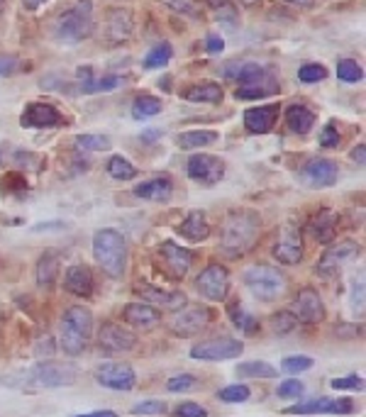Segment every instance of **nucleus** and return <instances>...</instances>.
<instances>
[{"mask_svg":"<svg viewBox=\"0 0 366 417\" xmlns=\"http://www.w3.org/2000/svg\"><path fill=\"white\" fill-rule=\"evenodd\" d=\"M188 178L203 185H215L225 178V161L220 156L210 154H193L186 164Z\"/></svg>","mask_w":366,"mask_h":417,"instance_id":"17","label":"nucleus"},{"mask_svg":"<svg viewBox=\"0 0 366 417\" xmlns=\"http://www.w3.org/2000/svg\"><path fill=\"white\" fill-rule=\"evenodd\" d=\"M93 35V6L91 0H81L71 10L57 20V37L68 44H76Z\"/></svg>","mask_w":366,"mask_h":417,"instance_id":"5","label":"nucleus"},{"mask_svg":"<svg viewBox=\"0 0 366 417\" xmlns=\"http://www.w3.org/2000/svg\"><path fill=\"white\" fill-rule=\"evenodd\" d=\"M122 319L134 330H154L161 322V315L149 303H127L122 310Z\"/></svg>","mask_w":366,"mask_h":417,"instance_id":"23","label":"nucleus"},{"mask_svg":"<svg viewBox=\"0 0 366 417\" xmlns=\"http://www.w3.org/2000/svg\"><path fill=\"white\" fill-rule=\"evenodd\" d=\"M93 337V313L83 305H73L62 317V346L64 354L81 356Z\"/></svg>","mask_w":366,"mask_h":417,"instance_id":"3","label":"nucleus"},{"mask_svg":"<svg viewBox=\"0 0 366 417\" xmlns=\"http://www.w3.org/2000/svg\"><path fill=\"white\" fill-rule=\"evenodd\" d=\"M205 49L210 54H220L222 49H225V41H222V37H208V41H205Z\"/></svg>","mask_w":366,"mask_h":417,"instance_id":"55","label":"nucleus"},{"mask_svg":"<svg viewBox=\"0 0 366 417\" xmlns=\"http://www.w3.org/2000/svg\"><path fill=\"white\" fill-rule=\"evenodd\" d=\"M44 3H47V0H22V6H25V8H27V10H30V12L39 10V8L44 6Z\"/></svg>","mask_w":366,"mask_h":417,"instance_id":"57","label":"nucleus"},{"mask_svg":"<svg viewBox=\"0 0 366 417\" xmlns=\"http://www.w3.org/2000/svg\"><path fill=\"white\" fill-rule=\"evenodd\" d=\"M286 124H289L291 132L295 134H305L313 129L315 124V113L303 103H293L289 110H286Z\"/></svg>","mask_w":366,"mask_h":417,"instance_id":"30","label":"nucleus"},{"mask_svg":"<svg viewBox=\"0 0 366 417\" xmlns=\"http://www.w3.org/2000/svg\"><path fill=\"white\" fill-rule=\"evenodd\" d=\"M3 193L6 196H25L27 193V180L20 171H10V174L3 178Z\"/></svg>","mask_w":366,"mask_h":417,"instance_id":"41","label":"nucleus"},{"mask_svg":"<svg viewBox=\"0 0 366 417\" xmlns=\"http://www.w3.org/2000/svg\"><path fill=\"white\" fill-rule=\"evenodd\" d=\"M0 156H3V154H0Z\"/></svg>","mask_w":366,"mask_h":417,"instance_id":"63","label":"nucleus"},{"mask_svg":"<svg viewBox=\"0 0 366 417\" xmlns=\"http://www.w3.org/2000/svg\"><path fill=\"white\" fill-rule=\"evenodd\" d=\"M208 6L215 8V10H227V8H230V0H208Z\"/></svg>","mask_w":366,"mask_h":417,"instance_id":"59","label":"nucleus"},{"mask_svg":"<svg viewBox=\"0 0 366 417\" xmlns=\"http://www.w3.org/2000/svg\"><path fill=\"white\" fill-rule=\"evenodd\" d=\"M134 196L149 203H166L174 196V183H171V178H166V176L145 180V183H140L134 188Z\"/></svg>","mask_w":366,"mask_h":417,"instance_id":"26","label":"nucleus"},{"mask_svg":"<svg viewBox=\"0 0 366 417\" xmlns=\"http://www.w3.org/2000/svg\"><path fill=\"white\" fill-rule=\"evenodd\" d=\"M20 124L30 129H52L62 127L64 118L54 105L49 103H30L20 115Z\"/></svg>","mask_w":366,"mask_h":417,"instance_id":"20","label":"nucleus"},{"mask_svg":"<svg viewBox=\"0 0 366 417\" xmlns=\"http://www.w3.org/2000/svg\"><path fill=\"white\" fill-rule=\"evenodd\" d=\"M217 142V132L212 129H188V132L179 134V147L181 149H198V147H208Z\"/></svg>","mask_w":366,"mask_h":417,"instance_id":"32","label":"nucleus"},{"mask_svg":"<svg viewBox=\"0 0 366 417\" xmlns=\"http://www.w3.org/2000/svg\"><path fill=\"white\" fill-rule=\"evenodd\" d=\"M210 222H208L205 212L203 210H193L188 212V217L179 225V234L183 239H188V242H205L208 237H210Z\"/></svg>","mask_w":366,"mask_h":417,"instance_id":"25","label":"nucleus"},{"mask_svg":"<svg viewBox=\"0 0 366 417\" xmlns=\"http://www.w3.org/2000/svg\"><path fill=\"white\" fill-rule=\"evenodd\" d=\"M271 327L276 335H289V332H293L295 327H298V319L293 317V315L286 310V313H279L271 317Z\"/></svg>","mask_w":366,"mask_h":417,"instance_id":"43","label":"nucleus"},{"mask_svg":"<svg viewBox=\"0 0 366 417\" xmlns=\"http://www.w3.org/2000/svg\"><path fill=\"white\" fill-rule=\"evenodd\" d=\"M59 266H62V257L57 252L42 254L39 263H37V286L39 288H54L59 278Z\"/></svg>","mask_w":366,"mask_h":417,"instance_id":"28","label":"nucleus"},{"mask_svg":"<svg viewBox=\"0 0 366 417\" xmlns=\"http://www.w3.org/2000/svg\"><path fill=\"white\" fill-rule=\"evenodd\" d=\"M298 78L303 83H318L327 78V68L322 64H303L298 71Z\"/></svg>","mask_w":366,"mask_h":417,"instance_id":"44","label":"nucleus"},{"mask_svg":"<svg viewBox=\"0 0 366 417\" xmlns=\"http://www.w3.org/2000/svg\"><path fill=\"white\" fill-rule=\"evenodd\" d=\"M196 290L210 303H225L230 295V273L220 263H210L201 276L196 278Z\"/></svg>","mask_w":366,"mask_h":417,"instance_id":"10","label":"nucleus"},{"mask_svg":"<svg viewBox=\"0 0 366 417\" xmlns=\"http://www.w3.org/2000/svg\"><path fill=\"white\" fill-rule=\"evenodd\" d=\"M222 88L220 83L215 81H201V83H193L188 86L186 91L181 93V98L191 100V103H210V105H217L222 103Z\"/></svg>","mask_w":366,"mask_h":417,"instance_id":"27","label":"nucleus"},{"mask_svg":"<svg viewBox=\"0 0 366 417\" xmlns=\"http://www.w3.org/2000/svg\"><path fill=\"white\" fill-rule=\"evenodd\" d=\"M361 254V244L354 242V239H342V242L332 244L330 249H325V254L320 257L318 266H315V273L320 278H332L342 271L347 261L356 259Z\"/></svg>","mask_w":366,"mask_h":417,"instance_id":"9","label":"nucleus"},{"mask_svg":"<svg viewBox=\"0 0 366 417\" xmlns=\"http://www.w3.org/2000/svg\"><path fill=\"white\" fill-rule=\"evenodd\" d=\"M289 415H349L354 412V402L349 398H313V400L298 402L286 407Z\"/></svg>","mask_w":366,"mask_h":417,"instance_id":"15","label":"nucleus"},{"mask_svg":"<svg viewBox=\"0 0 366 417\" xmlns=\"http://www.w3.org/2000/svg\"><path fill=\"white\" fill-rule=\"evenodd\" d=\"M98 346L103 354H127L137 346V337L122 327V324H115V322H105L98 332Z\"/></svg>","mask_w":366,"mask_h":417,"instance_id":"18","label":"nucleus"},{"mask_svg":"<svg viewBox=\"0 0 366 417\" xmlns=\"http://www.w3.org/2000/svg\"><path fill=\"white\" fill-rule=\"evenodd\" d=\"M217 398L225 402H244L249 400V388L247 386H227L217 391Z\"/></svg>","mask_w":366,"mask_h":417,"instance_id":"47","label":"nucleus"},{"mask_svg":"<svg viewBox=\"0 0 366 417\" xmlns=\"http://www.w3.org/2000/svg\"><path fill=\"white\" fill-rule=\"evenodd\" d=\"M279 118V103L271 105H259V108H249L244 113V127L252 134H266L273 129Z\"/></svg>","mask_w":366,"mask_h":417,"instance_id":"22","label":"nucleus"},{"mask_svg":"<svg viewBox=\"0 0 366 417\" xmlns=\"http://www.w3.org/2000/svg\"><path fill=\"white\" fill-rule=\"evenodd\" d=\"M95 383L110 391H132L137 386V376H134L132 366L127 364H100L93 373Z\"/></svg>","mask_w":366,"mask_h":417,"instance_id":"19","label":"nucleus"},{"mask_svg":"<svg viewBox=\"0 0 366 417\" xmlns=\"http://www.w3.org/2000/svg\"><path fill=\"white\" fill-rule=\"evenodd\" d=\"M284 3H289V6H293V8H310V6H315V0H284Z\"/></svg>","mask_w":366,"mask_h":417,"instance_id":"60","label":"nucleus"},{"mask_svg":"<svg viewBox=\"0 0 366 417\" xmlns=\"http://www.w3.org/2000/svg\"><path fill=\"white\" fill-rule=\"evenodd\" d=\"M351 313L354 315L364 313V284H361V281L359 286H354V290H351Z\"/></svg>","mask_w":366,"mask_h":417,"instance_id":"53","label":"nucleus"},{"mask_svg":"<svg viewBox=\"0 0 366 417\" xmlns=\"http://www.w3.org/2000/svg\"><path fill=\"white\" fill-rule=\"evenodd\" d=\"M137 293L145 303H149L152 308H166V310H181L188 305L186 293L181 290H164L156 286H137Z\"/></svg>","mask_w":366,"mask_h":417,"instance_id":"21","label":"nucleus"},{"mask_svg":"<svg viewBox=\"0 0 366 417\" xmlns=\"http://www.w3.org/2000/svg\"><path fill=\"white\" fill-rule=\"evenodd\" d=\"M337 225H340L337 212L335 210H322V212H318V217H315L313 222H310V230H313V237L318 239V242L327 244V242L335 239Z\"/></svg>","mask_w":366,"mask_h":417,"instance_id":"29","label":"nucleus"},{"mask_svg":"<svg viewBox=\"0 0 366 417\" xmlns=\"http://www.w3.org/2000/svg\"><path fill=\"white\" fill-rule=\"evenodd\" d=\"M108 174L113 176L115 180H132L134 176H137V169H134V164H129L127 159H122V156H113V159L108 161Z\"/></svg>","mask_w":366,"mask_h":417,"instance_id":"38","label":"nucleus"},{"mask_svg":"<svg viewBox=\"0 0 366 417\" xmlns=\"http://www.w3.org/2000/svg\"><path fill=\"white\" fill-rule=\"evenodd\" d=\"M93 257L110 278H122L127 271V242H125L122 232L113 230V227L95 232Z\"/></svg>","mask_w":366,"mask_h":417,"instance_id":"2","label":"nucleus"},{"mask_svg":"<svg viewBox=\"0 0 366 417\" xmlns=\"http://www.w3.org/2000/svg\"><path fill=\"white\" fill-rule=\"evenodd\" d=\"M164 6H169L171 10L181 12V15H191V17H203V8L198 0H159Z\"/></svg>","mask_w":366,"mask_h":417,"instance_id":"42","label":"nucleus"},{"mask_svg":"<svg viewBox=\"0 0 366 417\" xmlns=\"http://www.w3.org/2000/svg\"><path fill=\"white\" fill-rule=\"evenodd\" d=\"M337 178H340V166L325 156H315L300 166V180L310 188H330L337 183Z\"/></svg>","mask_w":366,"mask_h":417,"instance_id":"12","label":"nucleus"},{"mask_svg":"<svg viewBox=\"0 0 366 417\" xmlns=\"http://www.w3.org/2000/svg\"><path fill=\"white\" fill-rule=\"evenodd\" d=\"M337 78H342L345 83H359L364 78V68L354 62V59H342L337 64Z\"/></svg>","mask_w":366,"mask_h":417,"instance_id":"39","label":"nucleus"},{"mask_svg":"<svg viewBox=\"0 0 366 417\" xmlns=\"http://www.w3.org/2000/svg\"><path fill=\"white\" fill-rule=\"evenodd\" d=\"M244 286L254 298L264 300V303H273L286 293V276L279 268L271 266H252L244 271Z\"/></svg>","mask_w":366,"mask_h":417,"instance_id":"6","label":"nucleus"},{"mask_svg":"<svg viewBox=\"0 0 366 417\" xmlns=\"http://www.w3.org/2000/svg\"><path fill=\"white\" fill-rule=\"evenodd\" d=\"M237 95L239 100H259V98H268V95H276L281 91L279 78L273 76L266 66L257 62H247L237 68Z\"/></svg>","mask_w":366,"mask_h":417,"instance_id":"4","label":"nucleus"},{"mask_svg":"<svg viewBox=\"0 0 366 417\" xmlns=\"http://www.w3.org/2000/svg\"><path fill=\"white\" fill-rule=\"evenodd\" d=\"M342 137L340 132H337V124L335 122H327L325 127H322V132H320V147L322 149H335V147H340Z\"/></svg>","mask_w":366,"mask_h":417,"instance_id":"48","label":"nucleus"},{"mask_svg":"<svg viewBox=\"0 0 366 417\" xmlns=\"http://www.w3.org/2000/svg\"><path fill=\"white\" fill-rule=\"evenodd\" d=\"M305 393V383H300L298 378H289V381L279 383L276 388V396L284 398V400H293V398H300Z\"/></svg>","mask_w":366,"mask_h":417,"instance_id":"46","label":"nucleus"},{"mask_svg":"<svg viewBox=\"0 0 366 417\" xmlns=\"http://www.w3.org/2000/svg\"><path fill=\"white\" fill-rule=\"evenodd\" d=\"M210 319H212V315L208 308H203V305H186L181 313L174 315V319H171V330H174V335H179V337H196L210 324Z\"/></svg>","mask_w":366,"mask_h":417,"instance_id":"14","label":"nucleus"},{"mask_svg":"<svg viewBox=\"0 0 366 417\" xmlns=\"http://www.w3.org/2000/svg\"><path fill=\"white\" fill-rule=\"evenodd\" d=\"M166 402L164 400H140L132 407V415H164Z\"/></svg>","mask_w":366,"mask_h":417,"instance_id":"49","label":"nucleus"},{"mask_svg":"<svg viewBox=\"0 0 366 417\" xmlns=\"http://www.w3.org/2000/svg\"><path fill=\"white\" fill-rule=\"evenodd\" d=\"M330 386L335 388V391H364V378H361V376L332 378Z\"/></svg>","mask_w":366,"mask_h":417,"instance_id":"50","label":"nucleus"},{"mask_svg":"<svg viewBox=\"0 0 366 417\" xmlns=\"http://www.w3.org/2000/svg\"><path fill=\"white\" fill-rule=\"evenodd\" d=\"M262 232V217L254 210H230L220 225V254L239 259L257 244Z\"/></svg>","mask_w":366,"mask_h":417,"instance_id":"1","label":"nucleus"},{"mask_svg":"<svg viewBox=\"0 0 366 417\" xmlns=\"http://www.w3.org/2000/svg\"><path fill=\"white\" fill-rule=\"evenodd\" d=\"M174 415L176 417H208V410L198 405V402H181V405H176Z\"/></svg>","mask_w":366,"mask_h":417,"instance_id":"51","label":"nucleus"},{"mask_svg":"<svg viewBox=\"0 0 366 417\" xmlns=\"http://www.w3.org/2000/svg\"><path fill=\"white\" fill-rule=\"evenodd\" d=\"M171 57H174V49H171L169 41H159V44H156L154 49L147 54L145 66L147 68H161V66H166V64L171 62Z\"/></svg>","mask_w":366,"mask_h":417,"instance_id":"37","label":"nucleus"},{"mask_svg":"<svg viewBox=\"0 0 366 417\" xmlns=\"http://www.w3.org/2000/svg\"><path fill=\"white\" fill-rule=\"evenodd\" d=\"M35 354H37V356H52V354H54V342H52V337L47 335L44 340H37Z\"/></svg>","mask_w":366,"mask_h":417,"instance_id":"54","label":"nucleus"},{"mask_svg":"<svg viewBox=\"0 0 366 417\" xmlns=\"http://www.w3.org/2000/svg\"><path fill=\"white\" fill-rule=\"evenodd\" d=\"M289 313L303 324H318V322H322V319H325L327 310H325L322 298L318 295V290L300 288L298 295H295V300L291 303Z\"/></svg>","mask_w":366,"mask_h":417,"instance_id":"16","label":"nucleus"},{"mask_svg":"<svg viewBox=\"0 0 366 417\" xmlns=\"http://www.w3.org/2000/svg\"><path fill=\"white\" fill-rule=\"evenodd\" d=\"M237 376L244 378H276L279 371L276 366H271L268 361H244L237 366Z\"/></svg>","mask_w":366,"mask_h":417,"instance_id":"33","label":"nucleus"},{"mask_svg":"<svg viewBox=\"0 0 366 417\" xmlns=\"http://www.w3.org/2000/svg\"><path fill=\"white\" fill-rule=\"evenodd\" d=\"M73 145H76V149L93 154V151H108L113 142H110V137H105V134H78V137L73 139Z\"/></svg>","mask_w":366,"mask_h":417,"instance_id":"35","label":"nucleus"},{"mask_svg":"<svg viewBox=\"0 0 366 417\" xmlns=\"http://www.w3.org/2000/svg\"><path fill=\"white\" fill-rule=\"evenodd\" d=\"M239 6H244V8H254V6H259L262 0H237Z\"/></svg>","mask_w":366,"mask_h":417,"instance_id":"61","label":"nucleus"},{"mask_svg":"<svg viewBox=\"0 0 366 417\" xmlns=\"http://www.w3.org/2000/svg\"><path fill=\"white\" fill-rule=\"evenodd\" d=\"M64 288L73 295H81V298H91L95 288V281H93V273L91 268L83 266V263H76L66 271L64 276Z\"/></svg>","mask_w":366,"mask_h":417,"instance_id":"24","label":"nucleus"},{"mask_svg":"<svg viewBox=\"0 0 366 417\" xmlns=\"http://www.w3.org/2000/svg\"><path fill=\"white\" fill-rule=\"evenodd\" d=\"M0 6H3V0H0Z\"/></svg>","mask_w":366,"mask_h":417,"instance_id":"62","label":"nucleus"},{"mask_svg":"<svg viewBox=\"0 0 366 417\" xmlns=\"http://www.w3.org/2000/svg\"><path fill=\"white\" fill-rule=\"evenodd\" d=\"M134 30V22L129 17L127 10H113L110 12V25H108V35L113 41H122V39H129Z\"/></svg>","mask_w":366,"mask_h":417,"instance_id":"31","label":"nucleus"},{"mask_svg":"<svg viewBox=\"0 0 366 417\" xmlns=\"http://www.w3.org/2000/svg\"><path fill=\"white\" fill-rule=\"evenodd\" d=\"M364 145H359V147H354V149H351V161H356V164H359V166H364L366 164V156H364Z\"/></svg>","mask_w":366,"mask_h":417,"instance_id":"56","label":"nucleus"},{"mask_svg":"<svg viewBox=\"0 0 366 417\" xmlns=\"http://www.w3.org/2000/svg\"><path fill=\"white\" fill-rule=\"evenodd\" d=\"M25 378L37 388H66L78 381V371L64 364H37Z\"/></svg>","mask_w":366,"mask_h":417,"instance_id":"8","label":"nucleus"},{"mask_svg":"<svg viewBox=\"0 0 366 417\" xmlns=\"http://www.w3.org/2000/svg\"><path fill=\"white\" fill-rule=\"evenodd\" d=\"M20 59L10 57V54H0V78L3 76H15L20 71Z\"/></svg>","mask_w":366,"mask_h":417,"instance_id":"52","label":"nucleus"},{"mask_svg":"<svg viewBox=\"0 0 366 417\" xmlns=\"http://www.w3.org/2000/svg\"><path fill=\"white\" fill-rule=\"evenodd\" d=\"M156 261H159L161 271L166 273L169 278L174 281H181V278H186L188 271H191V263H193V254L188 252L186 247H181V244L171 242H161L156 247Z\"/></svg>","mask_w":366,"mask_h":417,"instance_id":"7","label":"nucleus"},{"mask_svg":"<svg viewBox=\"0 0 366 417\" xmlns=\"http://www.w3.org/2000/svg\"><path fill=\"white\" fill-rule=\"evenodd\" d=\"M76 417H118L113 410H98V412H86V415H76Z\"/></svg>","mask_w":366,"mask_h":417,"instance_id":"58","label":"nucleus"},{"mask_svg":"<svg viewBox=\"0 0 366 417\" xmlns=\"http://www.w3.org/2000/svg\"><path fill=\"white\" fill-rule=\"evenodd\" d=\"M230 319L235 322L237 330H242L244 335H257L259 332V319L254 315H249L242 305H232L230 308Z\"/></svg>","mask_w":366,"mask_h":417,"instance_id":"36","label":"nucleus"},{"mask_svg":"<svg viewBox=\"0 0 366 417\" xmlns=\"http://www.w3.org/2000/svg\"><path fill=\"white\" fill-rule=\"evenodd\" d=\"M315 361L310 359V356H286L284 361H281V369L286 371V373H303V371H310L313 369Z\"/></svg>","mask_w":366,"mask_h":417,"instance_id":"45","label":"nucleus"},{"mask_svg":"<svg viewBox=\"0 0 366 417\" xmlns=\"http://www.w3.org/2000/svg\"><path fill=\"white\" fill-rule=\"evenodd\" d=\"M198 388V378L191 373H179V376H171L166 381V391L169 393H191Z\"/></svg>","mask_w":366,"mask_h":417,"instance_id":"40","label":"nucleus"},{"mask_svg":"<svg viewBox=\"0 0 366 417\" xmlns=\"http://www.w3.org/2000/svg\"><path fill=\"white\" fill-rule=\"evenodd\" d=\"M161 113V100L154 98V95H137L132 103V118L134 120H147L154 118V115Z\"/></svg>","mask_w":366,"mask_h":417,"instance_id":"34","label":"nucleus"},{"mask_svg":"<svg viewBox=\"0 0 366 417\" xmlns=\"http://www.w3.org/2000/svg\"><path fill=\"white\" fill-rule=\"evenodd\" d=\"M303 237H300V230H295L293 225H284L279 232V239L273 244V259L284 266H295V263L303 261Z\"/></svg>","mask_w":366,"mask_h":417,"instance_id":"13","label":"nucleus"},{"mask_svg":"<svg viewBox=\"0 0 366 417\" xmlns=\"http://www.w3.org/2000/svg\"><path fill=\"white\" fill-rule=\"evenodd\" d=\"M244 344L232 337H215V340H205L191 349V359L201 361H227L242 356Z\"/></svg>","mask_w":366,"mask_h":417,"instance_id":"11","label":"nucleus"}]
</instances>
